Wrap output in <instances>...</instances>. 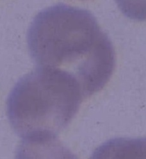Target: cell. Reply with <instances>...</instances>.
I'll return each mask as SVG.
<instances>
[{
	"instance_id": "cell-4",
	"label": "cell",
	"mask_w": 146,
	"mask_h": 159,
	"mask_svg": "<svg viewBox=\"0 0 146 159\" xmlns=\"http://www.w3.org/2000/svg\"><path fill=\"white\" fill-rule=\"evenodd\" d=\"M90 159H146V137L112 138L95 149Z\"/></svg>"
},
{
	"instance_id": "cell-2",
	"label": "cell",
	"mask_w": 146,
	"mask_h": 159,
	"mask_svg": "<svg viewBox=\"0 0 146 159\" xmlns=\"http://www.w3.org/2000/svg\"><path fill=\"white\" fill-rule=\"evenodd\" d=\"M84 94L68 72L38 67L17 81L7 98V116L21 138L56 137L70 123Z\"/></svg>"
},
{
	"instance_id": "cell-3",
	"label": "cell",
	"mask_w": 146,
	"mask_h": 159,
	"mask_svg": "<svg viewBox=\"0 0 146 159\" xmlns=\"http://www.w3.org/2000/svg\"><path fill=\"white\" fill-rule=\"evenodd\" d=\"M15 159H78L56 137L22 140Z\"/></svg>"
},
{
	"instance_id": "cell-1",
	"label": "cell",
	"mask_w": 146,
	"mask_h": 159,
	"mask_svg": "<svg viewBox=\"0 0 146 159\" xmlns=\"http://www.w3.org/2000/svg\"><path fill=\"white\" fill-rule=\"evenodd\" d=\"M31 57L39 67L68 72L84 97L100 91L115 68V51L96 18L86 9L56 4L40 11L27 32Z\"/></svg>"
}]
</instances>
